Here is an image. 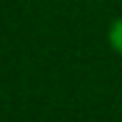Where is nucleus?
Here are the masks:
<instances>
[{"mask_svg":"<svg viewBox=\"0 0 122 122\" xmlns=\"http://www.w3.org/2000/svg\"><path fill=\"white\" fill-rule=\"evenodd\" d=\"M107 42H110V47H112L117 55H122V18H117V20H112V23H110Z\"/></svg>","mask_w":122,"mask_h":122,"instance_id":"nucleus-1","label":"nucleus"}]
</instances>
